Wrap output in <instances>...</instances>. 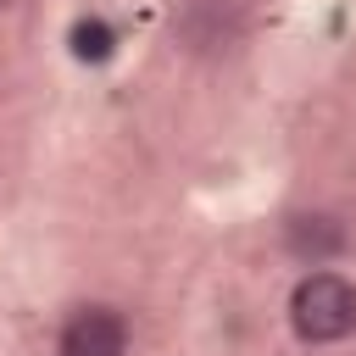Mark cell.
Here are the masks:
<instances>
[{
    "instance_id": "2",
    "label": "cell",
    "mask_w": 356,
    "mask_h": 356,
    "mask_svg": "<svg viewBox=\"0 0 356 356\" xmlns=\"http://www.w3.org/2000/svg\"><path fill=\"white\" fill-rule=\"evenodd\" d=\"M128 350V323L111 306H78L61 328V356H122Z\"/></svg>"
},
{
    "instance_id": "3",
    "label": "cell",
    "mask_w": 356,
    "mask_h": 356,
    "mask_svg": "<svg viewBox=\"0 0 356 356\" xmlns=\"http://www.w3.org/2000/svg\"><path fill=\"white\" fill-rule=\"evenodd\" d=\"M345 245H350V234H345V222H339L334 211H295V217L284 222V250H289L295 261L323 267V261H334Z\"/></svg>"
},
{
    "instance_id": "4",
    "label": "cell",
    "mask_w": 356,
    "mask_h": 356,
    "mask_svg": "<svg viewBox=\"0 0 356 356\" xmlns=\"http://www.w3.org/2000/svg\"><path fill=\"white\" fill-rule=\"evenodd\" d=\"M72 50H78L83 61H100V56L111 50V28H106V22H78V28H72Z\"/></svg>"
},
{
    "instance_id": "5",
    "label": "cell",
    "mask_w": 356,
    "mask_h": 356,
    "mask_svg": "<svg viewBox=\"0 0 356 356\" xmlns=\"http://www.w3.org/2000/svg\"><path fill=\"white\" fill-rule=\"evenodd\" d=\"M6 6H11V0H0V11H6Z\"/></svg>"
},
{
    "instance_id": "1",
    "label": "cell",
    "mask_w": 356,
    "mask_h": 356,
    "mask_svg": "<svg viewBox=\"0 0 356 356\" xmlns=\"http://www.w3.org/2000/svg\"><path fill=\"white\" fill-rule=\"evenodd\" d=\"M289 328L306 345H334L356 334V284L345 273H306L289 295Z\"/></svg>"
}]
</instances>
